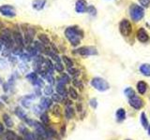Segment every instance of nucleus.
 Returning <instances> with one entry per match:
<instances>
[{"label": "nucleus", "mask_w": 150, "mask_h": 140, "mask_svg": "<svg viewBox=\"0 0 150 140\" xmlns=\"http://www.w3.org/2000/svg\"><path fill=\"white\" fill-rule=\"evenodd\" d=\"M65 36L72 46H77L81 43L83 32L77 26H69L65 30Z\"/></svg>", "instance_id": "1"}, {"label": "nucleus", "mask_w": 150, "mask_h": 140, "mask_svg": "<svg viewBox=\"0 0 150 140\" xmlns=\"http://www.w3.org/2000/svg\"><path fill=\"white\" fill-rule=\"evenodd\" d=\"M0 43L2 45H5L6 48L9 50H11L13 46L15 45L12 38V33L8 28H5V29L1 30V33H0Z\"/></svg>", "instance_id": "2"}, {"label": "nucleus", "mask_w": 150, "mask_h": 140, "mask_svg": "<svg viewBox=\"0 0 150 140\" xmlns=\"http://www.w3.org/2000/svg\"><path fill=\"white\" fill-rule=\"evenodd\" d=\"M21 29L23 31V38H25V44H27V45L31 44L33 39H34V37H35V35H36L35 29L28 24L21 25Z\"/></svg>", "instance_id": "3"}, {"label": "nucleus", "mask_w": 150, "mask_h": 140, "mask_svg": "<svg viewBox=\"0 0 150 140\" xmlns=\"http://www.w3.org/2000/svg\"><path fill=\"white\" fill-rule=\"evenodd\" d=\"M129 13H130V17L131 19L134 21V22H139L140 20H142L144 16V8L138 6V5L133 4L130 6L129 8Z\"/></svg>", "instance_id": "4"}, {"label": "nucleus", "mask_w": 150, "mask_h": 140, "mask_svg": "<svg viewBox=\"0 0 150 140\" xmlns=\"http://www.w3.org/2000/svg\"><path fill=\"white\" fill-rule=\"evenodd\" d=\"M11 33H12V38H13V41H14V44H15V46L22 47V48H23L25 42V38H23V33L21 32V28H19L18 25L14 26Z\"/></svg>", "instance_id": "5"}, {"label": "nucleus", "mask_w": 150, "mask_h": 140, "mask_svg": "<svg viewBox=\"0 0 150 140\" xmlns=\"http://www.w3.org/2000/svg\"><path fill=\"white\" fill-rule=\"evenodd\" d=\"M91 85L94 87L96 90L100 92H104L109 89V83H108L105 79H103L101 78H94L91 80Z\"/></svg>", "instance_id": "6"}, {"label": "nucleus", "mask_w": 150, "mask_h": 140, "mask_svg": "<svg viewBox=\"0 0 150 140\" xmlns=\"http://www.w3.org/2000/svg\"><path fill=\"white\" fill-rule=\"evenodd\" d=\"M0 14L7 18H13L16 16V10L11 5L4 4L0 6Z\"/></svg>", "instance_id": "7"}, {"label": "nucleus", "mask_w": 150, "mask_h": 140, "mask_svg": "<svg viewBox=\"0 0 150 140\" xmlns=\"http://www.w3.org/2000/svg\"><path fill=\"white\" fill-rule=\"evenodd\" d=\"M131 30H132V28H131V24L129 21L126 20H122L119 23V31L121 33L122 36H129L130 34H131Z\"/></svg>", "instance_id": "8"}, {"label": "nucleus", "mask_w": 150, "mask_h": 140, "mask_svg": "<svg viewBox=\"0 0 150 140\" xmlns=\"http://www.w3.org/2000/svg\"><path fill=\"white\" fill-rule=\"evenodd\" d=\"M75 52L83 56H90V55H97L98 50L95 47L87 46V47H82V48L76 50Z\"/></svg>", "instance_id": "9"}, {"label": "nucleus", "mask_w": 150, "mask_h": 140, "mask_svg": "<svg viewBox=\"0 0 150 140\" xmlns=\"http://www.w3.org/2000/svg\"><path fill=\"white\" fill-rule=\"evenodd\" d=\"M129 105L135 109H140L144 106V101L137 95H135L133 97H131L129 99Z\"/></svg>", "instance_id": "10"}, {"label": "nucleus", "mask_w": 150, "mask_h": 140, "mask_svg": "<svg viewBox=\"0 0 150 140\" xmlns=\"http://www.w3.org/2000/svg\"><path fill=\"white\" fill-rule=\"evenodd\" d=\"M36 95L35 94H26L25 95L21 100V104L23 107H25V108H29L31 106V102L35 99Z\"/></svg>", "instance_id": "11"}, {"label": "nucleus", "mask_w": 150, "mask_h": 140, "mask_svg": "<svg viewBox=\"0 0 150 140\" xmlns=\"http://www.w3.org/2000/svg\"><path fill=\"white\" fill-rule=\"evenodd\" d=\"M137 38L140 42H143V43H145V42L149 41V36L147 34V32L144 30V28H140L138 30Z\"/></svg>", "instance_id": "12"}, {"label": "nucleus", "mask_w": 150, "mask_h": 140, "mask_svg": "<svg viewBox=\"0 0 150 140\" xmlns=\"http://www.w3.org/2000/svg\"><path fill=\"white\" fill-rule=\"evenodd\" d=\"M75 10L78 13H83L87 10V4L86 0H78L75 4Z\"/></svg>", "instance_id": "13"}, {"label": "nucleus", "mask_w": 150, "mask_h": 140, "mask_svg": "<svg viewBox=\"0 0 150 140\" xmlns=\"http://www.w3.org/2000/svg\"><path fill=\"white\" fill-rule=\"evenodd\" d=\"M52 104H53V100L50 99L49 97H42L40 102V106H41V108L43 110L50 108Z\"/></svg>", "instance_id": "14"}, {"label": "nucleus", "mask_w": 150, "mask_h": 140, "mask_svg": "<svg viewBox=\"0 0 150 140\" xmlns=\"http://www.w3.org/2000/svg\"><path fill=\"white\" fill-rule=\"evenodd\" d=\"M47 3V0H34L32 2V8L35 10H41L45 7V5Z\"/></svg>", "instance_id": "15"}, {"label": "nucleus", "mask_w": 150, "mask_h": 140, "mask_svg": "<svg viewBox=\"0 0 150 140\" xmlns=\"http://www.w3.org/2000/svg\"><path fill=\"white\" fill-rule=\"evenodd\" d=\"M14 113H15V115L18 117L19 119H21V120H25L27 119L26 112L23 110V107H21V106H16L15 109H14Z\"/></svg>", "instance_id": "16"}, {"label": "nucleus", "mask_w": 150, "mask_h": 140, "mask_svg": "<svg viewBox=\"0 0 150 140\" xmlns=\"http://www.w3.org/2000/svg\"><path fill=\"white\" fill-rule=\"evenodd\" d=\"M17 139H18V137H17L16 134L11 130L6 131V132L4 133L3 137H2V140H17Z\"/></svg>", "instance_id": "17"}, {"label": "nucleus", "mask_w": 150, "mask_h": 140, "mask_svg": "<svg viewBox=\"0 0 150 140\" xmlns=\"http://www.w3.org/2000/svg\"><path fill=\"white\" fill-rule=\"evenodd\" d=\"M2 118H3V121H4L5 125H6L8 128H11V127H13V125H14L13 120H12V119L11 118V116H9L8 114H7V113L3 114Z\"/></svg>", "instance_id": "18"}, {"label": "nucleus", "mask_w": 150, "mask_h": 140, "mask_svg": "<svg viewBox=\"0 0 150 140\" xmlns=\"http://www.w3.org/2000/svg\"><path fill=\"white\" fill-rule=\"evenodd\" d=\"M55 89H56V92H57L58 94H60L62 97L67 96V90H66L65 84H62V83L58 82Z\"/></svg>", "instance_id": "19"}, {"label": "nucleus", "mask_w": 150, "mask_h": 140, "mask_svg": "<svg viewBox=\"0 0 150 140\" xmlns=\"http://www.w3.org/2000/svg\"><path fill=\"white\" fill-rule=\"evenodd\" d=\"M137 91L140 94H144L147 91V84L144 81H139L137 83Z\"/></svg>", "instance_id": "20"}, {"label": "nucleus", "mask_w": 150, "mask_h": 140, "mask_svg": "<svg viewBox=\"0 0 150 140\" xmlns=\"http://www.w3.org/2000/svg\"><path fill=\"white\" fill-rule=\"evenodd\" d=\"M140 72L146 77H150V64H143L140 66Z\"/></svg>", "instance_id": "21"}, {"label": "nucleus", "mask_w": 150, "mask_h": 140, "mask_svg": "<svg viewBox=\"0 0 150 140\" xmlns=\"http://www.w3.org/2000/svg\"><path fill=\"white\" fill-rule=\"evenodd\" d=\"M115 117L117 121H123L126 119V111L124 108H118L116 110Z\"/></svg>", "instance_id": "22"}, {"label": "nucleus", "mask_w": 150, "mask_h": 140, "mask_svg": "<svg viewBox=\"0 0 150 140\" xmlns=\"http://www.w3.org/2000/svg\"><path fill=\"white\" fill-rule=\"evenodd\" d=\"M65 116L67 119H72L74 117V109L72 108L71 106H68L67 107H66V110H65Z\"/></svg>", "instance_id": "23"}, {"label": "nucleus", "mask_w": 150, "mask_h": 140, "mask_svg": "<svg viewBox=\"0 0 150 140\" xmlns=\"http://www.w3.org/2000/svg\"><path fill=\"white\" fill-rule=\"evenodd\" d=\"M141 123H142L143 127L144 129H146L149 127V123H148V120L146 118V115H145L144 112H143L142 114H141Z\"/></svg>", "instance_id": "24"}, {"label": "nucleus", "mask_w": 150, "mask_h": 140, "mask_svg": "<svg viewBox=\"0 0 150 140\" xmlns=\"http://www.w3.org/2000/svg\"><path fill=\"white\" fill-rule=\"evenodd\" d=\"M39 40L43 45H48V44H50V38L48 37V36L45 35V34H40L39 36Z\"/></svg>", "instance_id": "25"}, {"label": "nucleus", "mask_w": 150, "mask_h": 140, "mask_svg": "<svg viewBox=\"0 0 150 140\" xmlns=\"http://www.w3.org/2000/svg\"><path fill=\"white\" fill-rule=\"evenodd\" d=\"M69 80H70V78H69V75L63 73V74L60 76L58 82H59V83H62V84H65V85H66V84L69 82Z\"/></svg>", "instance_id": "26"}, {"label": "nucleus", "mask_w": 150, "mask_h": 140, "mask_svg": "<svg viewBox=\"0 0 150 140\" xmlns=\"http://www.w3.org/2000/svg\"><path fill=\"white\" fill-rule=\"evenodd\" d=\"M25 78H26V79L27 80H29V81H31L32 83L34 82L35 80H37L38 78V75H37V73L36 72H29L28 73L26 76H25Z\"/></svg>", "instance_id": "27"}, {"label": "nucleus", "mask_w": 150, "mask_h": 140, "mask_svg": "<svg viewBox=\"0 0 150 140\" xmlns=\"http://www.w3.org/2000/svg\"><path fill=\"white\" fill-rule=\"evenodd\" d=\"M18 67H19V70H20L22 73H26L28 70H29V65H27V64L25 62L19 64Z\"/></svg>", "instance_id": "28"}, {"label": "nucleus", "mask_w": 150, "mask_h": 140, "mask_svg": "<svg viewBox=\"0 0 150 140\" xmlns=\"http://www.w3.org/2000/svg\"><path fill=\"white\" fill-rule=\"evenodd\" d=\"M124 93H125V95L127 97H129V99L131 97H133L135 96V91L133 90V89H131V88H127L125 89V91H124Z\"/></svg>", "instance_id": "29"}, {"label": "nucleus", "mask_w": 150, "mask_h": 140, "mask_svg": "<svg viewBox=\"0 0 150 140\" xmlns=\"http://www.w3.org/2000/svg\"><path fill=\"white\" fill-rule=\"evenodd\" d=\"M45 45H43L41 42L39 41H35L34 42V48L38 50V51H45Z\"/></svg>", "instance_id": "30"}, {"label": "nucleus", "mask_w": 150, "mask_h": 140, "mask_svg": "<svg viewBox=\"0 0 150 140\" xmlns=\"http://www.w3.org/2000/svg\"><path fill=\"white\" fill-rule=\"evenodd\" d=\"M69 95L72 98V99H77L78 98V92L73 87H69Z\"/></svg>", "instance_id": "31"}, {"label": "nucleus", "mask_w": 150, "mask_h": 140, "mask_svg": "<svg viewBox=\"0 0 150 140\" xmlns=\"http://www.w3.org/2000/svg\"><path fill=\"white\" fill-rule=\"evenodd\" d=\"M40 120L43 125H47L50 123V119H49V116L47 115V113H42L40 115Z\"/></svg>", "instance_id": "32"}, {"label": "nucleus", "mask_w": 150, "mask_h": 140, "mask_svg": "<svg viewBox=\"0 0 150 140\" xmlns=\"http://www.w3.org/2000/svg\"><path fill=\"white\" fill-rule=\"evenodd\" d=\"M62 60L64 61V63H65V64L68 66V68H69V67H73V62H72V60L70 59V58L67 57V56H63V57H62Z\"/></svg>", "instance_id": "33"}, {"label": "nucleus", "mask_w": 150, "mask_h": 140, "mask_svg": "<svg viewBox=\"0 0 150 140\" xmlns=\"http://www.w3.org/2000/svg\"><path fill=\"white\" fill-rule=\"evenodd\" d=\"M43 92H44L45 95H53L54 94V89L50 85L45 86L43 89Z\"/></svg>", "instance_id": "34"}, {"label": "nucleus", "mask_w": 150, "mask_h": 140, "mask_svg": "<svg viewBox=\"0 0 150 140\" xmlns=\"http://www.w3.org/2000/svg\"><path fill=\"white\" fill-rule=\"evenodd\" d=\"M53 114L56 117L61 116V107L58 105H54L53 106Z\"/></svg>", "instance_id": "35"}, {"label": "nucleus", "mask_w": 150, "mask_h": 140, "mask_svg": "<svg viewBox=\"0 0 150 140\" xmlns=\"http://www.w3.org/2000/svg\"><path fill=\"white\" fill-rule=\"evenodd\" d=\"M52 100H53L54 103H60L63 100V98L60 94H58V93H54V94L52 95Z\"/></svg>", "instance_id": "36"}, {"label": "nucleus", "mask_w": 150, "mask_h": 140, "mask_svg": "<svg viewBox=\"0 0 150 140\" xmlns=\"http://www.w3.org/2000/svg\"><path fill=\"white\" fill-rule=\"evenodd\" d=\"M42 110H43V109L41 108V106L40 105L39 106L36 105V106H33V112H34L36 115H41L42 114Z\"/></svg>", "instance_id": "37"}, {"label": "nucleus", "mask_w": 150, "mask_h": 140, "mask_svg": "<svg viewBox=\"0 0 150 140\" xmlns=\"http://www.w3.org/2000/svg\"><path fill=\"white\" fill-rule=\"evenodd\" d=\"M18 130H19V132H20L21 134H23V135L26 134L28 132H29V131H28V129L25 127V125H23V124H20V125H19Z\"/></svg>", "instance_id": "38"}, {"label": "nucleus", "mask_w": 150, "mask_h": 140, "mask_svg": "<svg viewBox=\"0 0 150 140\" xmlns=\"http://www.w3.org/2000/svg\"><path fill=\"white\" fill-rule=\"evenodd\" d=\"M33 84H34L37 88H41V87L44 86V82L41 78H38L37 80H35L34 82H33Z\"/></svg>", "instance_id": "39"}, {"label": "nucleus", "mask_w": 150, "mask_h": 140, "mask_svg": "<svg viewBox=\"0 0 150 140\" xmlns=\"http://www.w3.org/2000/svg\"><path fill=\"white\" fill-rule=\"evenodd\" d=\"M87 12L90 14V15L92 16H96V14H97V9L96 8L94 7V6H89L87 8Z\"/></svg>", "instance_id": "40"}, {"label": "nucleus", "mask_w": 150, "mask_h": 140, "mask_svg": "<svg viewBox=\"0 0 150 140\" xmlns=\"http://www.w3.org/2000/svg\"><path fill=\"white\" fill-rule=\"evenodd\" d=\"M8 66V62L6 59L4 58H0V70H4Z\"/></svg>", "instance_id": "41"}, {"label": "nucleus", "mask_w": 150, "mask_h": 140, "mask_svg": "<svg viewBox=\"0 0 150 140\" xmlns=\"http://www.w3.org/2000/svg\"><path fill=\"white\" fill-rule=\"evenodd\" d=\"M20 57H21V59L23 61V62H28V61H30L31 60V56L28 54V53H22L21 55H20Z\"/></svg>", "instance_id": "42"}, {"label": "nucleus", "mask_w": 150, "mask_h": 140, "mask_svg": "<svg viewBox=\"0 0 150 140\" xmlns=\"http://www.w3.org/2000/svg\"><path fill=\"white\" fill-rule=\"evenodd\" d=\"M54 69L56 70L57 72H63V70H64V67H63V65L61 63H55L54 64Z\"/></svg>", "instance_id": "43"}, {"label": "nucleus", "mask_w": 150, "mask_h": 140, "mask_svg": "<svg viewBox=\"0 0 150 140\" xmlns=\"http://www.w3.org/2000/svg\"><path fill=\"white\" fill-rule=\"evenodd\" d=\"M25 140H36L34 133L28 132L26 134H25Z\"/></svg>", "instance_id": "44"}, {"label": "nucleus", "mask_w": 150, "mask_h": 140, "mask_svg": "<svg viewBox=\"0 0 150 140\" xmlns=\"http://www.w3.org/2000/svg\"><path fill=\"white\" fill-rule=\"evenodd\" d=\"M11 50H9L8 48H5L3 50H2V55L3 56H6V57H9L11 56Z\"/></svg>", "instance_id": "45"}, {"label": "nucleus", "mask_w": 150, "mask_h": 140, "mask_svg": "<svg viewBox=\"0 0 150 140\" xmlns=\"http://www.w3.org/2000/svg\"><path fill=\"white\" fill-rule=\"evenodd\" d=\"M139 2L144 8L149 7V5H150V0H139Z\"/></svg>", "instance_id": "46"}, {"label": "nucleus", "mask_w": 150, "mask_h": 140, "mask_svg": "<svg viewBox=\"0 0 150 140\" xmlns=\"http://www.w3.org/2000/svg\"><path fill=\"white\" fill-rule=\"evenodd\" d=\"M73 84H74V86H76L77 88H79V89H83V84H82V82L80 81V80H78V79H74L73 80Z\"/></svg>", "instance_id": "47"}, {"label": "nucleus", "mask_w": 150, "mask_h": 140, "mask_svg": "<svg viewBox=\"0 0 150 140\" xmlns=\"http://www.w3.org/2000/svg\"><path fill=\"white\" fill-rule=\"evenodd\" d=\"M90 106L93 107V108H96V107H97L98 103H97V99H96V98H93V99L90 100Z\"/></svg>", "instance_id": "48"}, {"label": "nucleus", "mask_w": 150, "mask_h": 140, "mask_svg": "<svg viewBox=\"0 0 150 140\" xmlns=\"http://www.w3.org/2000/svg\"><path fill=\"white\" fill-rule=\"evenodd\" d=\"M68 72L70 75H75V74H76V72H77V70L75 69L74 67H69V68H68Z\"/></svg>", "instance_id": "49"}, {"label": "nucleus", "mask_w": 150, "mask_h": 140, "mask_svg": "<svg viewBox=\"0 0 150 140\" xmlns=\"http://www.w3.org/2000/svg\"><path fill=\"white\" fill-rule=\"evenodd\" d=\"M8 61L11 63H12V64H16L17 63V58L16 57H12V56H9V57H8Z\"/></svg>", "instance_id": "50"}, {"label": "nucleus", "mask_w": 150, "mask_h": 140, "mask_svg": "<svg viewBox=\"0 0 150 140\" xmlns=\"http://www.w3.org/2000/svg\"><path fill=\"white\" fill-rule=\"evenodd\" d=\"M4 132H5V128H4V125L0 123V135L4 134Z\"/></svg>", "instance_id": "51"}, {"label": "nucleus", "mask_w": 150, "mask_h": 140, "mask_svg": "<svg viewBox=\"0 0 150 140\" xmlns=\"http://www.w3.org/2000/svg\"><path fill=\"white\" fill-rule=\"evenodd\" d=\"M36 94L38 95V96H40V93H41V92H40V88H36Z\"/></svg>", "instance_id": "52"}, {"label": "nucleus", "mask_w": 150, "mask_h": 140, "mask_svg": "<svg viewBox=\"0 0 150 140\" xmlns=\"http://www.w3.org/2000/svg\"><path fill=\"white\" fill-rule=\"evenodd\" d=\"M3 28H4V23L1 20H0V30H3Z\"/></svg>", "instance_id": "53"}, {"label": "nucleus", "mask_w": 150, "mask_h": 140, "mask_svg": "<svg viewBox=\"0 0 150 140\" xmlns=\"http://www.w3.org/2000/svg\"><path fill=\"white\" fill-rule=\"evenodd\" d=\"M4 107V104L1 102V100H0V108H3Z\"/></svg>", "instance_id": "54"}, {"label": "nucleus", "mask_w": 150, "mask_h": 140, "mask_svg": "<svg viewBox=\"0 0 150 140\" xmlns=\"http://www.w3.org/2000/svg\"><path fill=\"white\" fill-rule=\"evenodd\" d=\"M2 50H2V44L0 43V52H2Z\"/></svg>", "instance_id": "55"}, {"label": "nucleus", "mask_w": 150, "mask_h": 140, "mask_svg": "<svg viewBox=\"0 0 150 140\" xmlns=\"http://www.w3.org/2000/svg\"><path fill=\"white\" fill-rule=\"evenodd\" d=\"M147 130H148V134L150 135V125H149V127L147 128Z\"/></svg>", "instance_id": "56"}, {"label": "nucleus", "mask_w": 150, "mask_h": 140, "mask_svg": "<svg viewBox=\"0 0 150 140\" xmlns=\"http://www.w3.org/2000/svg\"><path fill=\"white\" fill-rule=\"evenodd\" d=\"M17 140H25V139H23V138H18Z\"/></svg>", "instance_id": "57"}, {"label": "nucleus", "mask_w": 150, "mask_h": 140, "mask_svg": "<svg viewBox=\"0 0 150 140\" xmlns=\"http://www.w3.org/2000/svg\"><path fill=\"white\" fill-rule=\"evenodd\" d=\"M126 140H131V139H126Z\"/></svg>", "instance_id": "58"}, {"label": "nucleus", "mask_w": 150, "mask_h": 140, "mask_svg": "<svg viewBox=\"0 0 150 140\" xmlns=\"http://www.w3.org/2000/svg\"><path fill=\"white\" fill-rule=\"evenodd\" d=\"M49 140H52V139H49Z\"/></svg>", "instance_id": "59"}, {"label": "nucleus", "mask_w": 150, "mask_h": 140, "mask_svg": "<svg viewBox=\"0 0 150 140\" xmlns=\"http://www.w3.org/2000/svg\"><path fill=\"white\" fill-rule=\"evenodd\" d=\"M149 99H150V98H149Z\"/></svg>", "instance_id": "60"}]
</instances>
